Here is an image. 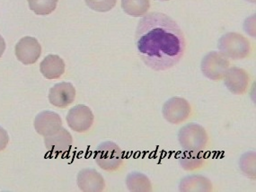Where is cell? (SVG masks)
<instances>
[{
	"label": "cell",
	"mask_w": 256,
	"mask_h": 192,
	"mask_svg": "<svg viewBox=\"0 0 256 192\" xmlns=\"http://www.w3.org/2000/svg\"><path fill=\"white\" fill-rule=\"evenodd\" d=\"M135 44L138 54L151 70L164 71L181 60L186 39L181 28L166 14L152 12L138 24Z\"/></svg>",
	"instance_id": "cell-1"
},
{
	"label": "cell",
	"mask_w": 256,
	"mask_h": 192,
	"mask_svg": "<svg viewBox=\"0 0 256 192\" xmlns=\"http://www.w3.org/2000/svg\"><path fill=\"white\" fill-rule=\"evenodd\" d=\"M178 141L184 152L200 153L207 146L208 136L202 126L189 123L178 132Z\"/></svg>",
	"instance_id": "cell-2"
},
{
	"label": "cell",
	"mask_w": 256,
	"mask_h": 192,
	"mask_svg": "<svg viewBox=\"0 0 256 192\" xmlns=\"http://www.w3.org/2000/svg\"><path fill=\"white\" fill-rule=\"evenodd\" d=\"M220 53L230 60H244L251 50L250 42L244 36L236 32H228L218 40Z\"/></svg>",
	"instance_id": "cell-3"
},
{
	"label": "cell",
	"mask_w": 256,
	"mask_h": 192,
	"mask_svg": "<svg viewBox=\"0 0 256 192\" xmlns=\"http://www.w3.org/2000/svg\"><path fill=\"white\" fill-rule=\"evenodd\" d=\"M94 156L98 166L107 172L117 170L124 164L122 150L112 141L99 144Z\"/></svg>",
	"instance_id": "cell-4"
},
{
	"label": "cell",
	"mask_w": 256,
	"mask_h": 192,
	"mask_svg": "<svg viewBox=\"0 0 256 192\" xmlns=\"http://www.w3.org/2000/svg\"><path fill=\"white\" fill-rule=\"evenodd\" d=\"M200 68L208 78L220 81L224 78L226 72L230 68V62L220 53L212 52L202 58Z\"/></svg>",
	"instance_id": "cell-5"
},
{
	"label": "cell",
	"mask_w": 256,
	"mask_h": 192,
	"mask_svg": "<svg viewBox=\"0 0 256 192\" xmlns=\"http://www.w3.org/2000/svg\"><path fill=\"white\" fill-rule=\"evenodd\" d=\"M192 108L188 100L182 97H172L164 104L162 114L166 120L171 124H181L190 117Z\"/></svg>",
	"instance_id": "cell-6"
},
{
	"label": "cell",
	"mask_w": 256,
	"mask_h": 192,
	"mask_svg": "<svg viewBox=\"0 0 256 192\" xmlns=\"http://www.w3.org/2000/svg\"><path fill=\"white\" fill-rule=\"evenodd\" d=\"M93 112L88 106L84 104L76 105L71 108L66 115V122L72 130L84 133L93 126Z\"/></svg>",
	"instance_id": "cell-7"
},
{
	"label": "cell",
	"mask_w": 256,
	"mask_h": 192,
	"mask_svg": "<svg viewBox=\"0 0 256 192\" xmlns=\"http://www.w3.org/2000/svg\"><path fill=\"white\" fill-rule=\"evenodd\" d=\"M40 54L42 46L34 37H24L16 45V56L24 65L34 64L39 60Z\"/></svg>",
	"instance_id": "cell-8"
},
{
	"label": "cell",
	"mask_w": 256,
	"mask_h": 192,
	"mask_svg": "<svg viewBox=\"0 0 256 192\" xmlns=\"http://www.w3.org/2000/svg\"><path fill=\"white\" fill-rule=\"evenodd\" d=\"M34 128L39 135L48 136L55 134L62 128V120L58 114L44 110L36 116Z\"/></svg>",
	"instance_id": "cell-9"
},
{
	"label": "cell",
	"mask_w": 256,
	"mask_h": 192,
	"mask_svg": "<svg viewBox=\"0 0 256 192\" xmlns=\"http://www.w3.org/2000/svg\"><path fill=\"white\" fill-rule=\"evenodd\" d=\"M75 88L68 82L56 84L50 90V102L58 108H66L75 100Z\"/></svg>",
	"instance_id": "cell-10"
},
{
	"label": "cell",
	"mask_w": 256,
	"mask_h": 192,
	"mask_svg": "<svg viewBox=\"0 0 256 192\" xmlns=\"http://www.w3.org/2000/svg\"><path fill=\"white\" fill-rule=\"evenodd\" d=\"M224 82L228 91L234 94L241 96L248 90L249 76L244 70L233 66L226 72Z\"/></svg>",
	"instance_id": "cell-11"
},
{
	"label": "cell",
	"mask_w": 256,
	"mask_h": 192,
	"mask_svg": "<svg viewBox=\"0 0 256 192\" xmlns=\"http://www.w3.org/2000/svg\"><path fill=\"white\" fill-rule=\"evenodd\" d=\"M78 188L84 192H100L106 188V182L101 174L94 169L80 170L76 178Z\"/></svg>",
	"instance_id": "cell-12"
},
{
	"label": "cell",
	"mask_w": 256,
	"mask_h": 192,
	"mask_svg": "<svg viewBox=\"0 0 256 192\" xmlns=\"http://www.w3.org/2000/svg\"><path fill=\"white\" fill-rule=\"evenodd\" d=\"M45 146L50 153H68L73 144V138L66 128H62L60 130L52 136H45Z\"/></svg>",
	"instance_id": "cell-13"
},
{
	"label": "cell",
	"mask_w": 256,
	"mask_h": 192,
	"mask_svg": "<svg viewBox=\"0 0 256 192\" xmlns=\"http://www.w3.org/2000/svg\"><path fill=\"white\" fill-rule=\"evenodd\" d=\"M212 182L202 175H190L182 179L179 190L182 192H212Z\"/></svg>",
	"instance_id": "cell-14"
},
{
	"label": "cell",
	"mask_w": 256,
	"mask_h": 192,
	"mask_svg": "<svg viewBox=\"0 0 256 192\" xmlns=\"http://www.w3.org/2000/svg\"><path fill=\"white\" fill-rule=\"evenodd\" d=\"M40 73L47 79H58L65 72V63L58 55H48L40 65Z\"/></svg>",
	"instance_id": "cell-15"
},
{
	"label": "cell",
	"mask_w": 256,
	"mask_h": 192,
	"mask_svg": "<svg viewBox=\"0 0 256 192\" xmlns=\"http://www.w3.org/2000/svg\"><path fill=\"white\" fill-rule=\"evenodd\" d=\"M126 186L128 192H150L152 190L150 180L146 175L137 172L128 174L126 178Z\"/></svg>",
	"instance_id": "cell-16"
},
{
	"label": "cell",
	"mask_w": 256,
	"mask_h": 192,
	"mask_svg": "<svg viewBox=\"0 0 256 192\" xmlns=\"http://www.w3.org/2000/svg\"><path fill=\"white\" fill-rule=\"evenodd\" d=\"M122 8L128 16L142 18L146 16L150 8V0H122Z\"/></svg>",
	"instance_id": "cell-17"
},
{
	"label": "cell",
	"mask_w": 256,
	"mask_h": 192,
	"mask_svg": "<svg viewBox=\"0 0 256 192\" xmlns=\"http://www.w3.org/2000/svg\"><path fill=\"white\" fill-rule=\"evenodd\" d=\"M206 158L204 156H200V153H189L186 152L180 156L179 162L184 170L192 172L198 170L204 166Z\"/></svg>",
	"instance_id": "cell-18"
},
{
	"label": "cell",
	"mask_w": 256,
	"mask_h": 192,
	"mask_svg": "<svg viewBox=\"0 0 256 192\" xmlns=\"http://www.w3.org/2000/svg\"><path fill=\"white\" fill-rule=\"evenodd\" d=\"M29 8L38 16H48L57 8L58 0H28Z\"/></svg>",
	"instance_id": "cell-19"
},
{
	"label": "cell",
	"mask_w": 256,
	"mask_h": 192,
	"mask_svg": "<svg viewBox=\"0 0 256 192\" xmlns=\"http://www.w3.org/2000/svg\"><path fill=\"white\" fill-rule=\"evenodd\" d=\"M256 152H248L240 159V169L250 179L256 180Z\"/></svg>",
	"instance_id": "cell-20"
},
{
	"label": "cell",
	"mask_w": 256,
	"mask_h": 192,
	"mask_svg": "<svg viewBox=\"0 0 256 192\" xmlns=\"http://www.w3.org/2000/svg\"><path fill=\"white\" fill-rule=\"evenodd\" d=\"M89 8L96 12H108L114 8L117 0H84Z\"/></svg>",
	"instance_id": "cell-21"
},
{
	"label": "cell",
	"mask_w": 256,
	"mask_h": 192,
	"mask_svg": "<svg viewBox=\"0 0 256 192\" xmlns=\"http://www.w3.org/2000/svg\"><path fill=\"white\" fill-rule=\"evenodd\" d=\"M8 142L9 136L8 132L3 128L0 127V152L6 149Z\"/></svg>",
	"instance_id": "cell-22"
},
{
	"label": "cell",
	"mask_w": 256,
	"mask_h": 192,
	"mask_svg": "<svg viewBox=\"0 0 256 192\" xmlns=\"http://www.w3.org/2000/svg\"><path fill=\"white\" fill-rule=\"evenodd\" d=\"M6 50V42L4 40L1 35H0V58L2 57V55L4 54Z\"/></svg>",
	"instance_id": "cell-23"
},
{
	"label": "cell",
	"mask_w": 256,
	"mask_h": 192,
	"mask_svg": "<svg viewBox=\"0 0 256 192\" xmlns=\"http://www.w3.org/2000/svg\"><path fill=\"white\" fill-rule=\"evenodd\" d=\"M160 1H168V0H160Z\"/></svg>",
	"instance_id": "cell-24"
}]
</instances>
